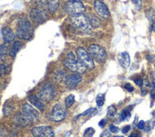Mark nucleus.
I'll return each instance as SVG.
<instances>
[{
	"label": "nucleus",
	"mask_w": 155,
	"mask_h": 137,
	"mask_svg": "<svg viewBox=\"0 0 155 137\" xmlns=\"http://www.w3.org/2000/svg\"><path fill=\"white\" fill-rule=\"evenodd\" d=\"M21 46H22V44L19 42V41H15V42H13L12 45L11 46V48H10V56L12 57V58H15V55L17 54V52L19 51V49L21 48Z\"/></svg>",
	"instance_id": "obj_18"
},
{
	"label": "nucleus",
	"mask_w": 155,
	"mask_h": 137,
	"mask_svg": "<svg viewBox=\"0 0 155 137\" xmlns=\"http://www.w3.org/2000/svg\"><path fill=\"white\" fill-rule=\"evenodd\" d=\"M37 97L43 102H46V103L51 101L55 97V88L53 84L51 83V82H46L39 90Z\"/></svg>",
	"instance_id": "obj_4"
},
{
	"label": "nucleus",
	"mask_w": 155,
	"mask_h": 137,
	"mask_svg": "<svg viewBox=\"0 0 155 137\" xmlns=\"http://www.w3.org/2000/svg\"><path fill=\"white\" fill-rule=\"evenodd\" d=\"M150 97H151L152 100H155V90H153V89L150 92Z\"/></svg>",
	"instance_id": "obj_42"
},
{
	"label": "nucleus",
	"mask_w": 155,
	"mask_h": 137,
	"mask_svg": "<svg viewBox=\"0 0 155 137\" xmlns=\"http://www.w3.org/2000/svg\"><path fill=\"white\" fill-rule=\"evenodd\" d=\"M2 36L3 39L5 41V43H12L13 42V40L15 38V34L13 33V31L12 30L11 27L9 26H5L2 30Z\"/></svg>",
	"instance_id": "obj_15"
},
{
	"label": "nucleus",
	"mask_w": 155,
	"mask_h": 137,
	"mask_svg": "<svg viewBox=\"0 0 155 137\" xmlns=\"http://www.w3.org/2000/svg\"><path fill=\"white\" fill-rule=\"evenodd\" d=\"M70 1H80V2H81L82 0H70Z\"/></svg>",
	"instance_id": "obj_45"
},
{
	"label": "nucleus",
	"mask_w": 155,
	"mask_h": 137,
	"mask_svg": "<svg viewBox=\"0 0 155 137\" xmlns=\"http://www.w3.org/2000/svg\"><path fill=\"white\" fill-rule=\"evenodd\" d=\"M125 89L127 91H129V92H133V90H134V88L131 86L130 83H126L125 84Z\"/></svg>",
	"instance_id": "obj_37"
},
{
	"label": "nucleus",
	"mask_w": 155,
	"mask_h": 137,
	"mask_svg": "<svg viewBox=\"0 0 155 137\" xmlns=\"http://www.w3.org/2000/svg\"><path fill=\"white\" fill-rule=\"evenodd\" d=\"M152 31H154V32H155V24H153V25H152Z\"/></svg>",
	"instance_id": "obj_44"
},
{
	"label": "nucleus",
	"mask_w": 155,
	"mask_h": 137,
	"mask_svg": "<svg viewBox=\"0 0 155 137\" xmlns=\"http://www.w3.org/2000/svg\"><path fill=\"white\" fill-rule=\"evenodd\" d=\"M146 15H147V19H149L150 21H153V20L155 19V11L152 9H150L149 11H147Z\"/></svg>",
	"instance_id": "obj_28"
},
{
	"label": "nucleus",
	"mask_w": 155,
	"mask_h": 137,
	"mask_svg": "<svg viewBox=\"0 0 155 137\" xmlns=\"http://www.w3.org/2000/svg\"><path fill=\"white\" fill-rule=\"evenodd\" d=\"M71 24L76 30L83 33H91L92 31V26L87 16L84 14H79L71 17Z\"/></svg>",
	"instance_id": "obj_3"
},
{
	"label": "nucleus",
	"mask_w": 155,
	"mask_h": 137,
	"mask_svg": "<svg viewBox=\"0 0 155 137\" xmlns=\"http://www.w3.org/2000/svg\"><path fill=\"white\" fill-rule=\"evenodd\" d=\"M64 64L67 68H69L71 71L75 74H83L86 72L87 68L77 60V56L72 51H70L67 54L66 60L64 61Z\"/></svg>",
	"instance_id": "obj_2"
},
{
	"label": "nucleus",
	"mask_w": 155,
	"mask_h": 137,
	"mask_svg": "<svg viewBox=\"0 0 155 137\" xmlns=\"http://www.w3.org/2000/svg\"><path fill=\"white\" fill-rule=\"evenodd\" d=\"M118 61L121 66L124 68H129L130 64V58L127 52H122L118 55Z\"/></svg>",
	"instance_id": "obj_17"
},
{
	"label": "nucleus",
	"mask_w": 155,
	"mask_h": 137,
	"mask_svg": "<svg viewBox=\"0 0 155 137\" xmlns=\"http://www.w3.org/2000/svg\"><path fill=\"white\" fill-rule=\"evenodd\" d=\"M89 54L93 61L102 64L107 59V52L102 46L99 45H91L89 47Z\"/></svg>",
	"instance_id": "obj_5"
},
{
	"label": "nucleus",
	"mask_w": 155,
	"mask_h": 137,
	"mask_svg": "<svg viewBox=\"0 0 155 137\" xmlns=\"http://www.w3.org/2000/svg\"><path fill=\"white\" fill-rule=\"evenodd\" d=\"M67 116V111L66 109L61 106L60 104H56L53 106L51 113V119L54 122L62 121L66 118Z\"/></svg>",
	"instance_id": "obj_9"
},
{
	"label": "nucleus",
	"mask_w": 155,
	"mask_h": 137,
	"mask_svg": "<svg viewBox=\"0 0 155 137\" xmlns=\"http://www.w3.org/2000/svg\"><path fill=\"white\" fill-rule=\"evenodd\" d=\"M105 125H106V120H105V119H102V120L100 121V123H99V126H100L101 128H103Z\"/></svg>",
	"instance_id": "obj_41"
},
{
	"label": "nucleus",
	"mask_w": 155,
	"mask_h": 137,
	"mask_svg": "<svg viewBox=\"0 0 155 137\" xmlns=\"http://www.w3.org/2000/svg\"><path fill=\"white\" fill-rule=\"evenodd\" d=\"M110 131L111 133H117L119 132V128L116 127V126H114V125H110Z\"/></svg>",
	"instance_id": "obj_34"
},
{
	"label": "nucleus",
	"mask_w": 155,
	"mask_h": 137,
	"mask_svg": "<svg viewBox=\"0 0 155 137\" xmlns=\"http://www.w3.org/2000/svg\"><path fill=\"white\" fill-rule=\"evenodd\" d=\"M7 73V66L4 64H0V77L5 76Z\"/></svg>",
	"instance_id": "obj_32"
},
{
	"label": "nucleus",
	"mask_w": 155,
	"mask_h": 137,
	"mask_svg": "<svg viewBox=\"0 0 155 137\" xmlns=\"http://www.w3.org/2000/svg\"><path fill=\"white\" fill-rule=\"evenodd\" d=\"M129 137H140V135L138 133H136V132H132Z\"/></svg>",
	"instance_id": "obj_43"
},
{
	"label": "nucleus",
	"mask_w": 155,
	"mask_h": 137,
	"mask_svg": "<svg viewBox=\"0 0 155 137\" xmlns=\"http://www.w3.org/2000/svg\"><path fill=\"white\" fill-rule=\"evenodd\" d=\"M35 137H55L54 132L50 126H38L31 129Z\"/></svg>",
	"instance_id": "obj_8"
},
{
	"label": "nucleus",
	"mask_w": 155,
	"mask_h": 137,
	"mask_svg": "<svg viewBox=\"0 0 155 137\" xmlns=\"http://www.w3.org/2000/svg\"><path fill=\"white\" fill-rule=\"evenodd\" d=\"M15 35L23 40H31L33 35V27L27 18H20L17 26Z\"/></svg>",
	"instance_id": "obj_1"
},
{
	"label": "nucleus",
	"mask_w": 155,
	"mask_h": 137,
	"mask_svg": "<svg viewBox=\"0 0 155 137\" xmlns=\"http://www.w3.org/2000/svg\"><path fill=\"white\" fill-rule=\"evenodd\" d=\"M75 101V98L73 95H70L68 97L66 98L65 99V105H66V108H71L72 106V104L74 103Z\"/></svg>",
	"instance_id": "obj_23"
},
{
	"label": "nucleus",
	"mask_w": 155,
	"mask_h": 137,
	"mask_svg": "<svg viewBox=\"0 0 155 137\" xmlns=\"http://www.w3.org/2000/svg\"><path fill=\"white\" fill-rule=\"evenodd\" d=\"M105 103V95L103 94H99L96 98V104L98 107H101L102 105H104Z\"/></svg>",
	"instance_id": "obj_24"
},
{
	"label": "nucleus",
	"mask_w": 155,
	"mask_h": 137,
	"mask_svg": "<svg viewBox=\"0 0 155 137\" xmlns=\"http://www.w3.org/2000/svg\"><path fill=\"white\" fill-rule=\"evenodd\" d=\"M15 121L17 123V124L21 125L23 127L30 126L31 123L33 122V120L30 117V116L27 115L24 113H22V114H17L15 115Z\"/></svg>",
	"instance_id": "obj_13"
},
{
	"label": "nucleus",
	"mask_w": 155,
	"mask_h": 137,
	"mask_svg": "<svg viewBox=\"0 0 155 137\" xmlns=\"http://www.w3.org/2000/svg\"><path fill=\"white\" fill-rule=\"evenodd\" d=\"M59 4H60V0H48L47 1V6H48V9L51 13L56 11Z\"/></svg>",
	"instance_id": "obj_19"
},
{
	"label": "nucleus",
	"mask_w": 155,
	"mask_h": 137,
	"mask_svg": "<svg viewBox=\"0 0 155 137\" xmlns=\"http://www.w3.org/2000/svg\"><path fill=\"white\" fill-rule=\"evenodd\" d=\"M81 81H82V77H81L80 74H72L65 79L66 86L71 89L77 87Z\"/></svg>",
	"instance_id": "obj_12"
},
{
	"label": "nucleus",
	"mask_w": 155,
	"mask_h": 137,
	"mask_svg": "<svg viewBox=\"0 0 155 137\" xmlns=\"http://www.w3.org/2000/svg\"><path fill=\"white\" fill-rule=\"evenodd\" d=\"M65 11L71 16H75L79 14H83L86 9L83 3L80 1H68L65 5Z\"/></svg>",
	"instance_id": "obj_6"
},
{
	"label": "nucleus",
	"mask_w": 155,
	"mask_h": 137,
	"mask_svg": "<svg viewBox=\"0 0 155 137\" xmlns=\"http://www.w3.org/2000/svg\"><path fill=\"white\" fill-rule=\"evenodd\" d=\"M31 18L37 23H42L48 17L46 11L43 8H32L30 11Z\"/></svg>",
	"instance_id": "obj_10"
},
{
	"label": "nucleus",
	"mask_w": 155,
	"mask_h": 137,
	"mask_svg": "<svg viewBox=\"0 0 155 137\" xmlns=\"http://www.w3.org/2000/svg\"><path fill=\"white\" fill-rule=\"evenodd\" d=\"M87 18H89L90 22L92 26V27H98L101 26V21L100 19L96 16V15H93V14H90L89 16H87Z\"/></svg>",
	"instance_id": "obj_22"
},
{
	"label": "nucleus",
	"mask_w": 155,
	"mask_h": 137,
	"mask_svg": "<svg viewBox=\"0 0 155 137\" xmlns=\"http://www.w3.org/2000/svg\"><path fill=\"white\" fill-rule=\"evenodd\" d=\"M137 128H138L139 129H144L146 128V122L143 121V120L139 121V123L137 124Z\"/></svg>",
	"instance_id": "obj_36"
},
{
	"label": "nucleus",
	"mask_w": 155,
	"mask_h": 137,
	"mask_svg": "<svg viewBox=\"0 0 155 137\" xmlns=\"http://www.w3.org/2000/svg\"><path fill=\"white\" fill-rule=\"evenodd\" d=\"M131 1L135 6L136 10H141V8H142V0H131Z\"/></svg>",
	"instance_id": "obj_31"
},
{
	"label": "nucleus",
	"mask_w": 155,
	"mask_h": 137,
	"mask_svg": "<svg viewBox=\"0 0 155 137\" xmlns=\"http://www.w3.org/2000/svg\"><path fill=\"white\" fill-rule=\"evenodd\" d=\"M147 59L149 60L150 61H151V63H154V61H155V56H151V55H147Z\"/></svg>",
	"instance_id": "obj_40"
},
{
	"label": "nucleus",
	"mask_w": 155,
	"mask_h": 137,
	"mask_svg": "<svg viewBox=\"0 0 155 137\" xmlns=\"http://www.w3.org/2000/svg\"><path fill=\"white\" fill-rule=\"evenodd\" d=\"M131 107L132 106H130V108L124 109L123 111L120 113L119 116H120V120L121 121H125V120L130 119V110L132 109Z\"/></svg>",
	"instance_id": "obj_21"
},
{
	"label": "nucleus",
	"mask_w": 155,
	"mask_h": 137,
	"mask_svg": "<svg viewBox=\"0 0 155 137\" xmlns=\"http://www.w3.org/2000/svg\"><path fill=\"white\" fill-rule=\"evenodd\" d=\"M94 10L96 11V12L104 19H109L110 14V11L107 9V5L102 1V0H94Z\"/></svg>",
	"instance_id": "obj_11"
},
{
	"label": "nucleus",
	"mask_w": 155,
	"mask_h": 137,
	"mask_svg": "<svg viewBox=\"0 0 155 137\" xmlns=\"http://www.w3.org/2000/svg\"><path fill=\"white\" fill-rule=\"evenodd\" d=\"M65 72L64 71H58V72H56L55 73V75H54V78H55V79L56 80H58V81H61L64 78H65Z\"/></svg>",
	"instance_id": "obj_29"
},
{
	"label": "nucleus",
	"mask_w": 155,
	"mask_h": 137,
	"mask_svg": "<svg viewBox=\"0 0 155 137\" xmlns=\"http://www.w3.org/2000/svg\"><path fill=\"white\" fill-rule=\"evenodd\" d=\"M94 132H95V131H94V129L93 128H87L86 131H85V132H84V134H83V137H92L93 136V134H94Z\"/></svg>",
	"instance_id": "obj_27"
},
{
	"label": "nucleus",
	"mask_w": 155,
	"mask_h": 137,
	"mask_svg": "<svg viewBox=\"0 0 155 137\" xmlns=\"http://www.w3.org/2000/svg\"><path fill=\"white\" fill-rule=\"evenodd\" d=\"M29 101L31 103V105L33 107H35L36 109H38L39 111H43L45 106H44V103H43V101L40 99L37 95H29Z\"/></svg>",
	"instance_id": "obj_16"
},
{
	"label": "nucleus",
	"mask_w": 155,
	"mask_h": 137,
	"mask_svg": "<svg viewBox=\"0 0 155 137\" xmlns=\"http://www.w3.org/2000/svg\"><path fill=\"white\" fill-rule=\"evenodd\" d=\"M117 114V109L115 106H110L109 108H107V114H109L110 116H115Z\"/></svg>",
	"instance_id": "obj_26"
},
{
	"label": "nucleus",
	"mask_w": 155,
	"mask_h": 137,
	"mask_svg": "<svg viewBox=\"0 0 155 137\" xmlns=\"http://www.w3.org/2000/svg\"><path fill=\"white\" fill-rule=\"evenodd\" d=\"M23 113L26 114L27 115H29L33 121L39 117L38 111L35 107L31 106L30 104H24L23 105Z\"/></svg>",
	"instance_id": "obj_14"
},
{
	"label": "nucleus",
	"mask_w": 155,
	"mask_h": 137,
	"mask_svg": "<svg viewBox=\"0 0 155 137\" xmlns=\"http://www.w3.org/2000/svg\"><path fill=\"white\" fill-rule=\"evenodd\" d=\"M93 112H95V110H94L93 108H90V109H87V111H85L84 113H82V114H80L77 117H75V119H77L79 116H86V115H87V114H90L91 113H93Z\"/></svg>",
	"instance_id": "obj_30"
},
{
	"label": "nucleus",
	"mask_w": 155,
	"mask_h": 137,
	"mask_svg": "<svg viewBox=\"0 0 155 137\" xmlns=\"http://www.w3.org/2000/svg\"><path fill=\"white\" fill-rule=\"evenodd\" d=\"M101 137H112V135L110 129H106V131H104L102 134H101Z\"/></svg>",
	"instance_id": "obj_35"
},
{
	"label": "nucleus",
	"mask_w": 155,
	"mask_h": 137,
	"mask_svg": "<svg viewBox=\"0 0 155 137\" xmlns=\"http://www.w3.org/2000/svg\"><path fill=\"white\" fill-rule=\"evenodd\" d=\"M151 79H152V81H151V87H152V89L153 90H155V71L151 74Z\"/></svg>",
	"instance_id": "obj_38"
},
{
	"label": "nucleus",
	"mask_w": 155,
	"mask_h": 137,
	"mask_svg": "<svg viewBox=\"0 0 155 137\" xmlns=\"http://www.w3.org/2000/svg\"><path fill=\"white\" fill-rule=\"evenodd\" d=\"M8 54H9V44L4 43L0 45V59L2 61H5Z\"/></svg>",
	"instance_id": "obj_20"
},
{
	"label": "nucleus",
	"mask_w": 155,
	"mask_h": 137,
	"mask_svg": "<svg viewBox=\"0 0 155 137\" xmlns=\"http://www.w3.org/2000/svg\"><path fill=\"white\" fill-rule=\"evenodd\" d=\"M12 105H9V103H6L4 105V108H3V113H4V115H9L12 112Z\"/></svg>",
	"instance_id": "obj_25"
},
{
	"label": "nucleus",
	"mask_w": 155,
	"mask_h": 137,
	"mask_svg": "<svg viewBox=\"0 0 155 137\" xmlns=\"http://www.w3.org/2000/svg\"><path fill=\"white\" fill-rule=\"evenodd\" d=\"M133 80H134V82H135V83H136L138 86H141V87L143 86V83H144V79H143L137 78V79H134Z\"/></svg>",
	"instance_id": "obj_33"
},
{
	"label": "nucleus",
	"mask_w": 155,
	"mask_h": 137,
	"mask_svg": "<svg viewBox=\"0 0 155 137\" xmlns=\"http://www.w3.org/2000/svg\"><path fill=\"white\" fill-rule=\"evenodd\" d=\"M115 137H123V136H115Z\"/></svg>",
	"instance_id": "obj_46"
},
{
	"label": "nucleus",
	"mask_w": 155,
	"mask_h": 137,
	"mask_svg": "<svg viewBox=\"0 0 155 137\" xmlns=\"http://www.w3.org/2000/svg\"><path fill=\"white\" fill-rule=\"evenodd\" d=\"M130 126H125L123 129H122V132L123 133H127V132H130Z\"/></svg>",
	"instance_id": "obj_39"
},
{
	"label": "nucleus",
	"mask_w": 155,
	"mask_h": 137,
	"mask_svg": "<svg viewBox=\"0 0 155 137\" xmlns=\"http://www.w3.org/2000/svg\"><path fill=\"white\" fill-rule=\"evenodd\" d=\"M76 56H77V60L86 68L92 69L94 67V61H93L92 58L91 57V55L83 48V47H78L76 50Z\"/></svg>",
	"instance_id": "obj_7"
}]
</instances>
